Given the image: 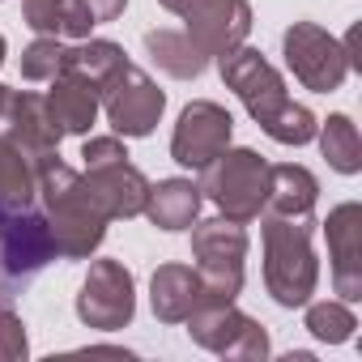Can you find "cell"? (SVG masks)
Masks as SVG:
<instances>
[{
	"label": "cell",
	"mask_w": 362,
	"mask_h": 362,
	"mask_svg": "<svg viewBox=\"0 0 362 362\" xmlns=\"http://www.w3.org/2000/svg\"><path fill=\"white\" fill-rule=\"evenodd\" d=\"M35 205L52 230L56 256L64 260H86L94 256V247L107 235V209L98 205V197L90 192L86 175H77L69 162H60V153H47L35 162Z\"/></svg>",
	"instance_id": "6da1fadb"
},
{
	"label": "cell",
	"mask_w": 362,
	"mask_h": 362,
	"mask_svg": "<svg viewBox=\"0 0 362 362\" xmlns=\"http://www.w3.org/2000/svg\"><path fill=\"white\" fill-rule=\"evenodd\" d=\"M222 60V81H226V90H235L239 94V103L247 107V115L277 141V145H307V141H315V115L303 107V103H294L290 94H286V81H281V73L256 52V47H235V52H226V56H218Z\"/></svg>",
	"instance_id": "7a4b0ae2"
},
{
	"label": "cell",
	"mask_w": 362,
	"mask_h": 362,
	"mask_svg": "<svg viewBox=\"0 0 362 362\" xmlns=\"http://www.w3.org/2000/svg\"><path fill=\"white\" fill-rule=\"evenodd\" d=\"M320 281L311 252V218L264 214V290L277 307H307Z\"/></svg>",
	"instance_id": "3957f363"
},
{
	"label": "cell",
	"mask_w": 362,
	"mask_h": 362,
	"mask_svg": "<svg viewBox=\"0 0 362 362\" xmlns=\"http://www.w3.org/2000/svg\"><path fill=\"white\" fill-rule=\"evenodd\" d=\"M52 260H56V243L43 214L35 205L13 209L0 201V307L26 294Z\"/></svg>",
	"instance_id": "277c9868"
},
{
	"label": "cell",
	"mask_w": 362,
	"mask_h": 362,
	"mask_svg": "<svg viewBox=\"0 0 362 362\" xmlns=\"http://www.w3.org/2000/svg\"><path fill=\"white\" fill-rule=\"evenodd\" d=\"M214 209L239 226L256 222L264 214V192H269V162L256 149H222L205 170H201V184H197Z\"/></svg>",
	"instance_id": "5b68a950"
},
{
	"label": "cell",
	"mask_w": 362,
	"mask_h": 362,
	"mask_svg": "<svg viewBox=\"0 0 362 362\" xmlns=\"http://www.w3.org/2000/svg\"><path fill=\"white\" fill-rule=\"evenodd\" d=\"M192 260L201 277V303H235L243 290L247 230L230 218L192 222Z\"/></svg>",
	"instance_id": "8992f818"
},
{
	"label": "cell",
	"mask_w": 362,
	"mask_h": 362,
	"mask_svg": "<svg viewBox=\"0 0 362 362\" xmlns=\"http://www.w3.org/2000/svg\"><path fill=\"white\" fill-rule=\"evenodd\" d=\"M281 52H286L290 73H294L307 90H315V94L341 90V81H345L349 69H354L349 43H345V39H332V35L320 30L315 22H294V26L281 35Z\"/></svg>",
	"instance_id": "52a82bcc"
},
{
	"label": "cell",
	"mask_w": 362,
	"mask_h": 362,
	"mask_svg": "<svg viewBox=\"0 0 362 362\" xmlns=\"http://www.w3.org/2000/svg\"><path fill=\"white\" fill-rule=\"evenodd\" d=\"M98 103L107 111V124L115 128V136H149L166 111V94L158 90V81L136 69L124 64L115 69L103 86H98Z\"/></svg>",
	"instance_id": "ba28073f"
},
{
	"label": "cell",
	"mask_w": 362,
	"mask_h": 362,
	"mask_svg": "<svg viewBox=\"0 0 362 362\" xmlns=\"http://www.w3.org/2000/svg\"><path fill=\"white\" fill-rule=\"evenodd\" d=\"M136 315V281L124 260H90V273L77 294V320L98 332H119Z\"/></svg>",
	"instance_id": "9c48e42d"
},
{
	"label": "cell",
	"mask_w": 362,
	"mask_h": 362,
	"mask_svg": "<svg viewBox=\"0 0 362 362\" xmlns=\"http://www.w3.org/2000/svg\"><path fill=\"white\" fill-rule=\"evenodd\" d=\"M184 324H188V337L201 349H209V354L243 358V362L269 358V332H264V324H256L252 315H243L235 303H201Z\"/></svg>",
	"instance_id": "30bf717a"
},
{
	"label": "cell",
	"mask_w": 362,
	"mask_h": 362,
	"mask_svg": "<svg viewBox=\"0 0 362 362\" xmlns=\"http://www.w3.org/2000/svg\"><path fill=\"white\" fill-rule=\"evenodd\" d=\"M158 5L188 22V35L201 43L205 56H226L252 35L247 0H158Z\"/></svg>",
	"instance_id": "8fae6325"
},
{
	"label": "cell",
	"mask_w": 362,
	"mask_h": 362,
	"mask_svg": "<svg viewBox=\"0 0 362 362\" xmlns=\"http://www.w3.org/2000/svg\"><path fill=\"white\" fill-rule=\"evenodd\" d=\"M230 132H235L230 111L209 98H197L179 111V124L170 136V158L188 170H205L222 149H230Z\"/></svg>",
	"instance_id": "7c38bea8"
},
{
	"label": "cell",
	"mask_w": 362,
	"mask_h": 362,
	"mask_svg": "<svg viewBox=\"0 0 362 362\" xmlns=\"http://www.w3.org/2000/svg\"><path fill=\"white\" fill-rule=\"evenodd\" d=\"M0 141H9V145L22 149L30 162H39V158H47V153H60L64 132H60V124L52 119L43 94L9 90L5 115H0Z\"/></svg>",
	"instance_id": "4fadbf2b"
},
{
	"label": "cell",
	"mask_w": 362,
	"mask_h": 362,
	"mask_svg": "<svg viewBox=\"0 0 362 362\" xmlns=\"http://www.w3.org/2000/svg\"><path fill=\"white\" fill-rule=\"evenodd\" d=\"M324 235H328L332 286L341 303H358L362 298V205L358 201L337 205L324 222Z\"/></svg>",
	"instance_id": "5bb4252c"
},
{
	"label": "cell",
	"mask_w": 362,
	"mask_h": 362,
	"mask_svg": "<svg viewBox=\"0 0 362 362\" xmlns=\"http://www.w3.org/2000/svg\"><path fill=\"white\" fill-rule=\"evenodd\" d=\"M86 184H90V192L98 197V205L107 209L111 222L115 218H141L145 197H149V179L128 158L107 162V166H90L86 170Z\"/></svg>",
	"instance_id": "9a60e30c"
},
{
	"label": "cell",
	"mask_w": 362,
	"mask_h": 362,
	"mask_svg": "<svg viewBox=\"0 0 362 362\" xmlns=\"http://www.w3.org/2000/svg\"><path fill=\"white\" fill-rule=\"evenodd\" d=\"M43 98H47V111H52V119L60 124L64 136H86L94 128L98 111H103L98 86L90 77H81V73H69V69H60L52 77V90Z\"/></svg>",
	"instance_id": "2e32d148"
},
{
	"label": "cell",
	"mask_w": 362,
	"mask_h": 362,
	"mask_svg": "<svg viewBox=\"0 0 362 362\" xmlns=\"http://www.w3.org/2000/svg\"><path fill=\"white\" fill-rule=\"evenodd\" d=\"M149 307L162 324H184L201 307V277L188 264H158L149 277Z\"/></svg>",
	"instance_id": "e0dca14e"
},
{
	"label": "cell",
	"mask_w": 362,
	"mask_h": 362,
	"mask_svg": "<svg viewBox=\"0 0 362 362\" xmlns=\"http://www.w3.org/2000/svg\"><path fill=\"white\" fill-rule=\"evenodd\" d=\"M320 201V184L315 175L298 162H277L269 166V192H264V214H281V218H311Z\"/></svg>",
	"instance_id": "ac0fdd59"
},
{
	"label": "cell",
	"mask_w": 362,
	"mask_h": 362,
	"mask_svg": "<svg viewBox=\"0 0 362 362\" xmlns=\"http://www.w3.org/2000/svg\"><path fill=\"white\" fill-rule=\"evenodd\" d=\"M141 214L158 230H192V222L201 214V188L192 179H158V184H149Z\"/></svg>",
	"instance_id": "d6986e66"
},
{
	"label": "cell",
	"mask_w": 362,
	"mask_h": 362,
	"mask_svg": "<svg viewBox=\"0 0 362 362\" xmlns=\"http://www.w3.org/2000/svg\"><path fill=\"white\" fill-rule=\"evenodd\" d=\"M145 52L175 81H197L209 69V56L201 52V43L188 30H149L145 35Z\"/></svg>",
	"instance_id": "ffe728a7"
},
{
	"label": "cell",
	"mask_w": 362,
	"mask_h": 362,
	"mask_svg": "<svg viewBox=\"0 0 362 362\" xmlns=\"http://www.w3.org/2000/svg\"><path fill=\"white\" fill-rule=\"evenodd\" d=\"M315 136H320V153L328 158L332 170H341V175L362 170V141H358V128H354L349 115H328L315 128Z\"/></svg>",
	"instance_id": "44dd1931"
},
{
	"label": "cell",
	"mask_w": 362,
	"mask_h": 362,
	"mask_svg": "<svg viewBox=\"0 0 362 362\" xmlns=\"http://www.w3.org/2000/svg\"><path fill=\"white\" fill-rule=\"evenodd\" d=\"M39 197L35 188V162L13 149L9 141H0V201L13 205V209H30Z\"/></svg>",
	"instance_id": "7402d4cb"
},
{
	"label": "cell",
	"mask_w": 362,
	"mask_h": 362,
	"mask_svg": "<svg viewBox=\"0 0 362 362\" xmlns=\"http://www.w3.org/2000/svg\"><path fill=\"white\" fill-rule=\"evenodd\" d=\"M124 64H128V56H124V47L111 43V39H90V43H81V47H64V69L90 77L94 86H103V81H107L115 69H124Z\"/></svg>",
	"instance_id": "603a6c76"
},
{
	"label": "cell",
	"mask_w": 362,
	"mask_h": 362,
	"mask_svg": "<svg viewBox=\"0 0 362 362\" xmlns=\"http://www.w3.org/2000/svg\"><path fill=\"white\" fill-rule=\"evenodd\" d=\"M358 320L349 311V303H311L307 307V332L324 345H345L354 337Z\"/></svg>",
	"instance_id": "cb8c5ba5"
},
{
	"label": "cell",
	"mask_w": 362,
	"mask_h": 362,
	"mask_svg": "<svg viewBox=\"0 0 362 362\" xmlns=\"http://www.w3.org/2000/svg\"><path fill=\"white\" fill-rule=\"evenodd\" d=\"M128 9V0H69V18H64V35L73 39H90L94 26L115 22Z\"/></svg>",
	"instance_id": "d4e9b609"
},
{
	"label": "cell",
	"mask_w": 362,
	"mask_h": 362,
	"mask_svg": "<svg viewBox=\"0 0 362 362\" xmlns=\"http://www.w3.org/2000/svg\"><path fill=\"white\" fill-rule=\"evenodd\" d=\"M60 69H64V47H60V39H52V35H39V39L22 52V77H26V81H52Z\"/></svg>",
	"instance_id": "484cf974"
},
{
	"label": "cell",
	"mask_w": 362,
	"mask_h": 362,
	"mask_svg": "<svg viewBox=\"0 0 362 362\" xmlns=\"http://www.w3.org/2000/svg\"><path fill=\"white\" fill-rule=\"evenodd\" d=\"M22 18L35 35H64V18H69V0H22Z\"/></svg>",
	"instance_id": "4316f807"
},
{
	"label": "cell",
	"mask_w": 362,
	"mask_h": 362,
	"mask_svg": "<svg viewBox=\"0 0 362 362\" xmlns=\"http://www.w3.org/2000/svg\"><path fill=\"white\" fill-rule=\"evenodd\" d=\"M26 354H30L26 324H22L9 307H0V362H22Z\"/></svg>",
	"instance_id": "83f0119b"
},
{
	"label": "cell",
	"mask_w": 362,
	"mask_h": 362,
	"mask_svg": "<svg viewBox=\"0 0 362 362\" xmlns=\"http://www.w3.org/2000/svg\"><path fill=\"white\" fill-rule=\"evenodd\" d=\"M119 158H128V149H124L119 136H90V141L81 145V162H86V170H90V166L119 162Z\"/></svg>",
	"instance_id": "f1b7e54d"
},
{
	"label": "cell",
	"mask_w": 362,
	"mask_h": 362,
	"mask_svg": "<svg viewBox=\"0 0 362 362\" xmlns=\"http://www.w3.org/2000/svg\"><path fill=\"white\" fill-rule=\"evenodd\" d=\"M5 103H9V86H0V115H5Z\"/></svg>",
	"instance_id": "f546056e"
},
{
	"label": "cell",
	"mask_w": 362,
	"mask_h": 362,
	"mask_svg": "<svg viewBox=\"0 0 362 362\" xmlns=\"http://www.w3.org/2000/svg\"><path fill=\"white\" fill-rule=\"evenodd\" d=\"M0 64H5V35H0Z\"/></svg>",
	"instance_id": "4dcf8cb0"
}]
</instances>
